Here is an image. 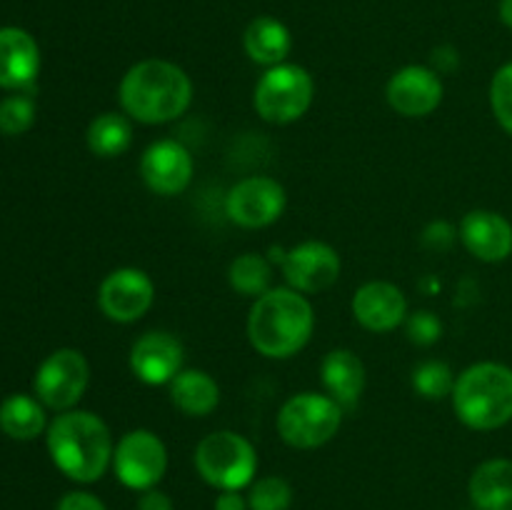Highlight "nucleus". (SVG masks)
Instances as JSON below:
<instances>
[{"instance_id": "f257e3e1", "label": "nucleus", "mask_w": 512, "mask_h": 510, "mask_svg": "<svg viewBox=\"0 0 512 510\" xmlns=\"http://www.w3.org/2000/svg\"><path fill=\"white\" fill-rule=\"evenodd\" d=\"M120 105L125 115L145 125L170 123L188 110L193 83L180 65L148 58L135 63L120 80Z\"/></svg>"}, {"instance_id": "f03ea898", "label": "nucleus", "mask_w": 512, "mask_h": 510, "mask_svg": "<svg viewBox=\"0 0 512 510\" xmlns=\"http://www.w3.org/2000/svg\"><path fill=\"white\" fill-rule=\"evenodd\" d=\"M53 463L75 483H95L113 465V435L103 418L88 410H65L48 425Z\"/></svg>"}, {"instance_id": "7ed1b4c3", "label": "nucleus", "mask_w": 512, "mask_h": 510, "mask_svg": "<svg viewBox=\"0 0 512 510\" xmlns=\"http://www.w3.org/2000/svg\"><path fill=\"white\" fill-rule=\"evenodd\" d=\"M313 328V305L295 288H270L255 298L248 315V338L265 358L283 360L300 353Z\"/></svg>"}, {"instance_id": "20e7f679", "label": "nucleus", "mask_w": 512, "mask_h": 510, "mask_svg": "<svg viewBox=\"0 0 512 510\" xmlns=\"http://www.w3.org/2000/svg\"><path fill=\"white\" fill-rule=\"evenodd\" d=\"M453 408L468 428H503L512 420V368L503 363H475L465 368L455 378Z\"/></svg>"}, {"instance_id": "39448f33", "label": "nucleus", "mask_w": 512, "mask_h": 510, "mask_svg": "<svg viewBox=\"0 0 512 510\" xmlns=\"http://www.w3.org/2000/svg\"><path fill=\"white\" fill-rule=\"evenodd\" d=\"M200 478L218 490H240L255 480L258 453L253 443L233 430H215L195 448Z\"/></svg>"}, {"instance_id": "423d86ee", "label": "nucleus", "mask_w": 512, "mask_h": 510, "mask_svg": "<svg viewBox=\"0 0 512 510\" xmlns=\"http://www.w3.org/2000/svg\"><path fill=\"white\" fill-rule=\"evenodd\" d=\"M343 423V405L330 395L298 393L278 413V433L290 448L313 450L335 438Z\"/></svg>"}, {"instance_id": "0eeeda50", "label": "nucleus", "mask_w": 512, "mask_h": 510, "mask_svg": "<svg viewBox=\"0 0 512 510\" xmlns=\"http://www.w3.org/2000/svg\"><path fill=\"white\" fill-rule=\"evenodd\" d=\"M315 83L303 65L280 63L265 70L255 85L253 105L258 115L268 123H293L303 118L313 105Z\"/></svg>"}, {"instance_id": "6e6552de", "label": "nucleus", "mask_w": 512, "mask_h": 510, "mask_svg": "<svg viewBox=\"0 0 512 510\" xmlns=\"http://www.w3.org/2000/svg\"><path fill=\"white\" fill-rule=\"evenodd\" d=\"M113 470L125 488L140 490V493L155 488L168 470L165 443L150 430H130L115 445Z\"/></svg>"}, {"instance_id": "1a4fd4ad", "label": "nucleus", "mask_w": 512, "mask_h": 510, "mask_svg": "<svg viewBox=\"0 0 512 510\" xmlns=\"http://www.w3.org/2000/svg\"><path fill=\"white\" fill-rule=\"evenodd\" d=\"M90 368L80 350L60 348L40 363L35 373V395L53 410H70L88 388Z\"/></svg>"}, {"instance_id": "9d476101", "label": "nucleus", "mask_w": 512, "mask_h": 510, "mask_svg": "<svg viewBox=\"0 0 512 510\" xmlns=\"http://www.w3.org/2000/svg\"><path fill=\"white\" fill-rule=\"evenodd\" d=\"M285 188L268 175H253L233 185L225 198V213L240 228H265L285 210Z\"/></svg>"}, {"instance_id": "9b49d317", "label": "nucleus", "mask_w": 512, "mask_h": 510, "mask_svg": "<svg viewBox=\"0 0 512 510\" xmlns=\"http://www.w3.org/2000/svg\"><path fill=\"white\" fill-rule=\"evenodd\" d=\"M280 268L290 288L300 293H323L340 278V255L323 240H305L280 255Z\"/></svg>"}, {"instance_id": "f8f14e48", "label": "nucleus", "mask_w": 512, "mask_h": 510, "mask_svg": "<svg viewBox=\"0 0 512 510\" xmlns=\"http://www.w3.org/2000/svg\"><path fill=\"white\" fill-rule=\"evenodd\" d=\"M155 285L148 273L138 268H118L105 275L98 290V305L105 318L115 323H135L150 310Z\"/></svg>"}, {"instance_id": "ddd939ff", "label": "nucleus", "mask_w": 512, "mask_h": 510, "mask_svg": "<svg viewBox=\"0 0 512 510\" xmlns=\"http://www.w3.org/2000/svg\"><path fill=\"white\" fill-rule=\"evenodd\" d=\"M140 175L155 195H178L193 180V155L178 140H158L145 148Z\"/></svg>"}, {"instance_id": "4468645a", "label": "nucleus", "mask_w": 512, "mask_h": 510, "mask_svg": "<svg viewBox=\"0 0 512 510\" xmlns=\"http://www.w3.org/2000/svg\"><path fill=\"white\" fill-rule=\"evenodd\" d=\"M385 95L395 113L405 118H423L433 113L443 100V80L433 68L405 65L388 80Z\"/></svg>"}, {"instance_id": "2eb2a0df", "label": "nucleus", "mask_w": 512, "mask_h": 510, "mask_svg": "<svg viewBox=\"0 0 512 510\" xmlns=\"http://www.w3.org/2000/svg\"><path fill=\"white\" fill-rule=\"evenodd\" d=\"M130 370L148 385H165L183 370V345L165 330H153L130 348Z\"/></svg>"}, {"instance_id": "dca6fc26", "label": "nucleus", "mask_w": 512, "mask_h": 510, "mask_svg": "<svg viewBox=\"0 0 512 510\" xmlns=\"http://www.w3.org/2000/svg\"><path fill=\"white\" fill-rule=\"evenodd\" d=\"M353 315L365 330L390 333L408 318V300L398 285L373 280L353 295Z\"/></svg>"}, {"instance_id": "f3484780", "label": "nucleus", "mask_w": 512, "mask_h": 510, "mask_svg": "<svg viewBox=\"0 0 512 510\" xmlns=\"http://www.w3.org/2000/svg\"><path fill=\"white\" fill-rule=\"evenodd\" d=\"M460 240L485 263H500L512 253V225L495 210H470L460 220Z\"/></svg>"}, {"instance_id": "a211bd4d", "label": "nucleus", "mask_w": 512, "mask_h": 510, "mask_svg": "<svg viewBox=\"0 0 512 510\" xmlns=\"http://www.w3.org/2000/svg\"><path fill=\"white\" fill-rule=\"evenodd\" d=\"M38 70L40 50L33 35L20 28H0V88H28Z\"/></svg>"}, {"instance_id": "6ab92c4d", "label": "nucleus", "mask_w": 512, "mask_h": 510, "mask_svg": "<svg viewBox=\"0 0 512 510\" xmlns=\"http://www.w3.org/2000/svg\"><path fill=\"white\" fill-rule=\"evenodd\" d=\"M320 373H323V385L330 398L338 400L345 408H353L358 403L365 388V365L353 350H330L323 358Z\"/></svg>"}, {"instance_id": "aec40b11", "label": "nucleus", "mask_w": 512, "mask_h": 510, "mask_svg": "<svg viewBox=\"0 0 512 510\" xmlns=\"http://www.w3.org/2000/svg\"><path fill=\"white\" fill-rule=\"evenodd\" d=\"M470 500L478 510H512V460H485L470 475Z\"/></svg>"}, {"instance_id": "412c9836", "label": "nucleus", "mask_w": 512, "mask_h": 510, "mask_svg": "<svg viewBox=\"0 0 512 510\" xmlns=\"http://www.w3.org/2000/svg\"><path fill=\"white\" fill-rule=\"evenodd\" d=\"M170 400L180 413L190 418H205L213 413L220 403V388L205 370H180L170 380Z\"/></svg>"}, {"instance_id": "4be33fe9", "label": "nucleus", "mask_w": 512, "mask_h": 510, "mask_svg": "<svg viewBox=\"0 0 512 510\" xmlns=\"http://www.w3.org/2000/svg\"><path fill=\"white\" fill-rule=\"evenodd\" d=\"M243 43L250 60L273 68V65H280L288 58L290 48H293V35H290V30L278 18L260 15V18H255L245 28Z\"/></svg>"}, {"instance_id": "5701e85b", "label": "nucleus", "mask_w": 512, "mask_h": 510, "mask_svg": "<svg viewBox=\"0 0 512 510\" xmlns=\"http://www.w3.org/2000/svg\"><path fill=\"white\" fill-rule=\"evenodd\" d=\"M0 428L15 440H33L45 430V410L30 395H10L0 405Z\"/></svg>"}, {"instance_id": "b1692460", "label": "nucleus", "mask_w": 512, "mask_h": 510, "mask_svg": "<svg viewBox=\"0 0 512 510\" xmlns=\"http://www.w3.org/2000/svg\"><path fill=\"white\" fill-rule=\"evenodd\" d=\"M88 148L98 158H118L133 143V125L120 113H103L88 125Z\"/></svg>"}, {"instance_id": "393cba45", "label": "nucleus", "mask_w": 512, "mask_h": 510, "mask_svg": "<svg viewBox=\"0 0 512 510\" xmlns=\"http://www.w3.org/2000/svg\"><path fill=\"white\" fill-rule=\"evenodd\" d=\"M228 280L233 290L240 295H255L260 298L270 290V280H273V268L268 260L258 253H243L230 263Z\"/></svg>"}, {"instance_id": "a878e982", "label": "nucleus", "mask_w": 512, "mask_h": 510, "mask_svg": "<svg viewBox=\"0 0 512 510\" xmlns=\"http://www.w3.org/2000/svg\"><path fill=\"white\" fill-rule=\"evenodd\" d=\"M413 388L418 390L423 398L440 400L445 395H453L455 375L448 363L443 360H425L413 370Z\"/></svg>"}, {"instance_id": "bb28decb", "label": "nucleus", "mask_w": 512, "mask_h": 510, "mask_svg": "<svg viewBox=\"0 0 512 510\" xmlns=\"http://www.w3.org/2000/svg\"><path fill=\"white\" fill-rule=\"evenodd\" d=\"M250 510H288L293 505V488L280 475H265L250 483Z\"/></svg>"}, {"instance_id": "cd10ccee", "label": "nucleus", "mask_w": 512, "mask_h": 510, "mask_svg": "<svg viewBox=\"0 0 512 510\" xmlns=\"http://www.w3.org/2000/svg\"><path fill=\"white\" fill-rule=\"evenodd\" d=\"M35 120V103L25 93L10 95L0 100V130L5 135H20L33 125Z\"/></svg>"}, {"instance_id": "c85d7f7f", "label": "nucleus", "mask_w": 512, "mask_h": 510, "mask_svg": "<svg viewBox=\"0 0 512 510\" xmlns=\"http://www.w3.org/2000/svg\"><path fill=\"white\" fill-rule=\"evenodd\" d=\"M490 108L495 118L512 135V63H505L490 83Z\"/></svg>"}, {"instance_id": "c756f323", "label": "nucleus", "mask_w": 512, "mask_h": 510, "mask_svg": "<svg viewBox=\"0 0 512 510\" xmlns=\"http://www.w3.org/2000/svg\"><path fill=\"white\" fill-rule=\"evenodd\" d=\"M405 333H408L410 343L433 345L443 335V323L433 310H418V313L405 318Z\"/></svg>"}, {"instance_id": "7c9ffc66", "label": "nucleus", "mask_w": 512, "mask_h": 510, "mask_svg": "<svg viewBox=\"0 0 512 510\" xmlns=\"http://www.w3.org/2000/svg\"><path fill=\"white\" fill-rule=\"evenodd\" d=\"M55 510H105L103 500L95 498L93 493H85V490H73V493L63 495Z\"/></svg>"}, {"instance_id": "2f4dec72", "label": "nucleus", "mask_w": 512, "mask_h": 510, "mask_svg": "<svg viewBox=\"0 0 512 510\" xmlns=\"http://www.w3.org/2000/svg\"><path fill=\"white\" fill-rule=\"evenodd\" d=\"M453 240H455V230L450 228L448 223H433L428 230H425V243H428L430 248L445 250L453 245Z\"/></svg>"}, {"instance_id": "473e14b6", "label": "nucleus", "mask_w": 512, "mask_h": 510, "mask_svg": "<svg viewBox=\"0 0 512 510\" xmlns=\"http://www.w3.org/2000/svg\"><path fill=\"white\" fill-rule=\"evenodd\" d=\"M135 510H175V505L168 493H163V490L158 488H150L143 490V495H140L138 500V508Z\"/></svg>"}, {"instance_id": "72a5a7b5", "label": "nucleus", "mask_w": 512, "mask_h": 510, "mask_svg": "<svg viewBox=\"0 0 512 510\" xmlns=\"http://www.w3.org/2000/svg\"><path fill=\"white\" fill-rule=\"evenodd\" d=\"M215 510H250L248 498L240 495V490H220L215 498Z\"/></svg>"}, {"instance_id": "f704fd0d", "label": "nucleus", "mask_w": 512, "mask_h": 510, "mask_svg": "<svg viewBox=\"0 0 512 510\" xmlns=\"http://www.w3.org/2000/svg\"><path fill=\"white\" fill-rule=\"evenodd\" d=\"M500 20H503L508 28H512V0H503V3H500Z\"/></svg>"}, {"instance_id": "c9c22d12", "label": "nucleus", "mask_w": 512, "mask_h": 510, "mask_svg": "<svg viewBox=\"0 0 512 510\" xmlns=\"http://www.w3.org/2000/svg\"><path fill=\"white\" fill-rule=\"evenodd\" d=\"M475 510H478V508H475Z\"/></svg>"}]
</instances>
